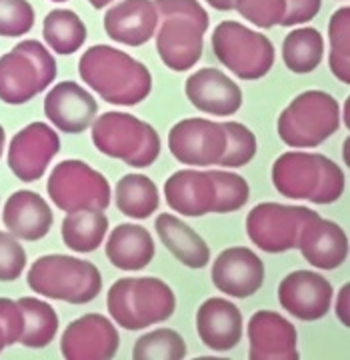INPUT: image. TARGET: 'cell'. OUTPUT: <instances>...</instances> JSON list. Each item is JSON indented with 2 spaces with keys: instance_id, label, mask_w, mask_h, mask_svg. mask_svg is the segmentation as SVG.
Instances as JSON below:
<instances>
[{
  "instance_id": "obj_1",
  "label": "cell",
  "mask_w": 350,
  "mask_h": 360,
  "mask_svg": "<svg viewBox=\"0 0 350 360\" xmlns=\"http://www.w3.org/2000/svg\"><path fill=\"white\" fill-rule=\"evenodd\" d=\"M78 75L108 104L136 106L148 98L153 75L148 68L124 51L96 44L80 56Z\"/></svg>"
},
{
  "instance_id": "obj_2",
  "label": "cell",
  "mask_w": 350,
  "mask_h": 360,
  "mask_svg": "<svg viewBox=\"0 0 350 360\" xmlns=\"http://www.w3.org/2000/svg\"><path fill=\"white\" fill-rule=\"evenodd\" d=\"M158 13L156 51L174 72L195 68L202 56L208 13L196 0H153Z\"/></svg>"
},
{
  "instance_id": "obj_3",
  "label": "cell",
  "mask_w": 350,
  "mask_h": 360,
  "mask_svg": "<svg viewBox=\"0 0 350 360\" xmlns=\"http://www.w3.org/2000/svg\"><path fill=\"white\" fill-rule=\"evenodd\" d=\"M273 184L290 200L335 205L346 188L342 168L318 153H285L273 165Z\"/></svg>"
},
{
  "instance_id": "obj_4",
  "label": "cell",
  "mask_w": 350,
  "mask_h": 360,
  "mask_svg": "<svg viewBox=\"0 0 350 360\" xmlns=\"http://www.w3.org/2000/svg\"><path fill=\"white\" fill-rule=\"evenodd\" d=\"M106 309L120 328L143 330L169 321L176 310V296L155 276L120 278L108 290Z\"/></svg>"
},
{
  "instance_id": "obj_5",
  "label": "cell",
  "mask_w": 350,
  "mask_h": 360,
  "mask_svg": "<svg viewBox=\"0 0 350 360\" xmlns=\"http://www.w3.org/2000/svg\"><path fill=\"white\" fill-rule=\"evenodd\" d=\"M26 281L32 292L68 304L92 302L103 290V276L89 260L68 255H46L34 260Z\"/></svg>"
},
{
  "instance_id": "obj_6",
  "label": "cell",
  "mask_w": 350,
  "mask_h": 360,
  "mask_svg": "<svg viewBox=\"0 0 350 360\" xmlns=\"http://www.w3.org/2000/svg\"><path fill=\"white\" fill-rule=\"evenodd\" d=\"M94 146L130 168L155 165L160 155V136L150 124L127 112H104L91 124Z\"/></svg>"
},
{
  "instance_id": "obj_7",
  "label": "cell",
  "mask_w": 350,
  "mask_h": 360,
  "mask_svg": "<svg viewBox=\"0 0 350 360\" xmlns=\"http://www.w3.org/2000/svg\"><path fill=\"white\" fill-rule=\"evenodd\" d=\"M340 129V104L325 90L300 92L278 116L276 130L290 148H316Z\"/></svg>"
},
{
  "instance_id": "obj_8",
  "label": "cell",
  "mask_w": 350,
  "mask_h": 360,
  "mask_svg": "<svg viewBox=\"0 0 350 360\" xmlns=\"http://www.w3.org/2000/svg\"><path fill=\"white\" fill-rule=\"evenodd\" d=\"M58 75L56 60L39 40H22L0 56V101L4 104L30 103L46 90Z\"/></svg>"
},
{
  "instance_id": "obj_9",
  "label": "cell",
  "mask_w": 350,
  "mask_h": 360,
  "mask_svg": "<svg viewBox=\"0 0 350 360\" xmlns=\"http://www.w3.org/2000/svg\"><path fill=\"white\" fill-rule=\"evenodd\" d=\"M212 52L221 65L242 80L266 77L274 65L271 39L236 20H222L216 25L212 30Z\"/></svg>"
},
{
  "instance_id": "obj_10",
  "label": "cell",
  "mask_w": 350,
  "mask_h": 360,
  "mask_svg": "<svg viewBox=\"0 0 350 360\" xmlns=\"http://www.w3.org/2000/svg\"><path fill=\"white\" fill-rule=\"evenodd\" d=\"M46 191L54 206L65 212L106 210L112 198L106 176L74 158L63 160L52 168Z\"/></svg>"
},
{
  "instance_id": "obj_11",
  "label": "cell",
  "mask_w": 350,
  "mask_h": 360,
  "mask_svg": "<svg viewBox=\"0 0 350 360\" xmlns=\"http://www.w3.org/2000/svg\"><path fill=\"white\" fill-rule=\"evenodd\" d=\"M309 214L311 208L306 206L260 202L248 212V238L264 252L271 255L288 252L297 248L300 226Z\"/></svg>"
},
{
  "instance_id": "obj_12",
  "label": "cell",
  "mask_w": 350,
  "mask_h": 360,
  "mask_svg": "<svg viewBox=\"0 0 350 360\" xmlns=\"http://www.w3.org/2000/svg\"><path fill=\"white\" fill-rule=\"evenodd\" d=\"M224 146L226 136L222 124L207 118H184L169 132V150L186 167L219 165Z\"/></svg>"
},
{
  "instance_id": "obj_13",
  "label": "cell",
  "mask_w": 350,
  "mask_h": 360,
  "mask_svg": "<svg viewBox=\"0 0 350 360\" xmlns=\"http://www.w3.org/2000/svg\"><path fill=\"white\" fill-rule=\"evenodd\" d=\"M60 153V136L46 122H30L11 141L6 162L13 174L22 182L44 176L51 160Z\"/></svg>"
},
{
  "instance_id": "obj_14",
  "label": "cell",
  "mask_w": 350,
  "mask_h": 360,
  "mask_svg": "<svg viewBox=\"0 0 350 360\" xmlns=\"http://www.w3.org/2000/svg\"><path fill=\"white\" fill-rule=\"evenodd\" d=\"M120 348L117 326L103 314H84L72 321L60 338V352L68 360H110Z\"/></svg>"
},
{
  "instance_id": "obj_15",
  "label": "cell",
  "mask_w": 350,
  "mask_h": 360,
  "mask_svg": "<svg viewBox=\"0 0 350 360\" xmlns=\"http://www.w3.org/2000/svg\"><path fill=\"white\" fill-rule=\"evenodd\" d=\"M278 302L294 319L304 322L326 316L332 304L335 288L323 274L312 270H294L278 284Z\"/></svg>"
},
{
  "instance_id": "obj_16",
  "label": "cell",
  "mask_w": 350,
  "mask_h": 360,
  "mask_svg": "<svg viewBox=\"0 0 350 360\" xmlns=\"http://www.w3.org/2000/svg\"><path fill=\"white\" fill-rule=\"evenodd\" d=\"M210 278L222 295L250 298L264 284V262L250 248L231 246L216 257L210 270Z\"/></svg>"
},
{
  "instance_id": "obj_17",
  "label": "cell",
  "mask_w": 350,
  "mask_h": 360,
  "mask_svg": "<svg viewBox=\"0 0 350 360\" xmlns=\"http://www.w3.org/2000/svg\"><path fill=\"white\" fill-rule=\"evenodd\" d=\"M297 248L314 269L335 270L349 257V236L344 229L311 210L299 232Z\"/></svg>"
},
{
  "instance_id": "obj_18",
  "label": "cell",
  "mask_w": 350,
  "mask_h": 360,
  "mask_svg": "<svg viewBox=\"0 0 350 360\" xmlns=\"http://www.w3.org/2000/svg\"><path fill=\"white\" fill-rule=\"evenodd\" d=\"M250 360H297L299 335L290 321L274 310H259L248 321Z\"/></svg>"
},
{
  "instance_id": "obj_19",
  "label": "cell",
  "mask_w": 350,
  "mask_h": 360,
  "mask_svg": "<svg viewBox=\"0 0 350 360\" xmlns=\"http://www.w3.org/2000/svg\"><path fill=\"white\" fill-rule=\"evenodd\" d=\"M44 115L65 134H80L91 129L98 115V104L84 86L74 80H65L52 86L44 98Z\"/></svg>"
},
{
  "instance_id": "obj_20",
  "label": "cell",
  "mask_w": 350,
  "mask_h": 360,
  "mask_svg": "<svg viewBox=\"0 0 350 360\" xmlns=\"http://www.w3.org/2000/svg\"><path fill=\"white\" fill-rule=\"evenodd\" d=\"M186 98L212 116H233L242 106V90L219 68H200L186 78Z\"/></svg>"
},
{
  "instance_id": "obj_21",
  "label": "cell",
  "mask_w": 350,
  "mask_h": 360,
  "mask_svg": "<svg viewBox=\"0 0 350 360\" xmlns=\"http://www.w3.org/2000/svg\"><path fill=\"white\" fill-rule=\"evenodd\" d=\"M196 333L207 348L228 352L240 345L242 312L228 298H207L196 312Z\"/></svg>"
},
{
  "instance_id": "obj_22",
  "label": "cell",
  "mask_w": 350,
  "mask_h": 360,
  "mask_svg": "<svg viewBox=\"0 0 350 360\" xmlns=\"http://www.w3.org/2000/svg\"><path fill=\"white\" fill-rule=\"evenodd\" d=\"M164 200L181 217L200 219L212 212L216 186L208 170L184 168L170 174L164 182Z\"/></svg>"
},
{
  "instance_id": "obj_23",
  "label": "cell",
  "mask_w": 350,
  "mask_h": 360,
  "mask_svg": "<svg viewBox=\"0 0 350 360\" xmlns=\"http://www.w3.org/2000/svg\"><path fill=\"white\" fill-rule=\"evenodd\" d=\"M158 13L153 0H120L104 14L108 39L127 46H143L155 37Z\"/></svg>"
},
{
  "instance_id": "obj_24",
  "label": "cell",
  "mask_w": 350,
  "mask_h": 360,
  "mask_svg": "<svg viewBox=\"0 0 350 360\" xmlns=\"http://www.w3.org/2000/svg\"><path fill=\"white\" fill-rule=\"evenodd\" d=\"M2 222L13 236L28 243L42 240L54 224L48 202L32 191H16L8 196L2 210Z\"/></svg>"
},
{
  "instance_id": "obj_25",
  "label": "cell",
  "mask_w": 350,
  "mask_h": 360,
  "mask_svg": "<svg viewBox=\"0 0 350 360\" xmlns=\"http://www.w3.org/2000/svg\"><path fill=\"white\" fill-rule=\"evenodd\" d=\"M104 250H106V258L112 262V266H117L118 270L134 272V270L146 269L153 262L156 246L155 238L144 226L124 222L110 232Z\"/></svg>"
},
{
  "instance_id": "obj_26",
  "label": "cell",
  "mask_w": 350,
  "mask_h": 360,
  "mask_svg": "<svg viewBox=\"0 0 350 360\" xmlns=\"http://www.w3.org/2000/svg\"><path fill=\"white\" fill-rule=\"evenodd\" d=\"M155 229L160 243L181 264L188 269H205L210 262L207 240L179 217L160 214L156 217Z\"/></svg>"
},
{
  "instance_id": "obj_27",
  "label": "cell",
  "mask_w": 350,
  "mask_h": 360,
  "mask_svg": "<svg viewBox=\"0 0 350 360\" xmlns=\"http://www.w3.org/2000/svg\"><path fill=\"white\" fill-rule=\"evenodd\" d=\"M117 208L129 219L144 220L153 217L160 205V194L155 180L141 172H130L117 182Z\"/></svg>"
},
{
  "instance_id": "obj_28",
  "label": "cell",
  "mask_w": 350,
  "mask_h": 360,
  "mask_svg": "<svg viewBox=\"0 0 350 360\" xmlns=\"http://www.w3.org/2000/svg\"><path fill=\"white\" fill-rule=\"evenodd\" d=\"M325 58V39L312 26L292 28L283 42V60L294 75L314 72Z\"/></svg>"
},
{
  "instance_id": "obj_29",
  "label": "cell",
  "mask_w": 350,
  "mask_h": 360,
  "mask_svg": "<svg viewBox=\"0 0 350 360\" xmlns=\"http://www.w3.org/2000/svg\"><path fill=\"white\" fill-rule=\"evenodd\" d=\"M89 37L86 25L74 11L68 8H54L44 16L42 22V39L56 54H74L78 52Z\"/></svg>"
},
{
  "instance_id": "obj_30",
  "label": "cell",
  "mask_w": 350,
  "mask_h": 360,
  "mask_svg": "<svg viewBox=\"0 0 350 360\" xmlns=\"http://www.w3.org/2000/svg\"><path fill=\"white\" fill-rule=\"evenodd\" d=\"M63 240L74 252H94L108 232V217L104 210L66 212L63 220Z\"/></svg>"
},
{
  "instance_id": "obj_31",
  "label": "cell",
  "mask_w": 350,
  "mask_h": 360,
  "mask_svg": "<svg viewBox=\"0 0 350 360\" xmlns=\"http://www.w3.org/2000/svg\"><path fill=\"white\" fill-rule=\"evenodd\" d=\"M25 314V330L20 335V345L26 348H44L54 340L58 333V314L48 302L25 296L16 300Z\"/></svg>"
},
{
  "instance_id": "obj_32",
  "label": "cell",
  "mask_w": 350,
  "mask_h": 360,
  "mask_svg": "<svg viewBox=\"0 0 350 360\" xmlns=\"http://www.w3.org/2000/svg\"><path fill=\"white\" fill-rule=\"evenodd\" d=\"M328 40H330V54L328 66L330 72L342 84L350 82V6L338 8L330 16L328 22Z\"/></svg>"
},
{
  "instance_id": "obj_33",
  "label": "cell",
  "mask_w": 350,
  "mask_h": 360,
  "mask_svg": "<svg viewBox=\"0 0 350 360\" xmlns=\"http://www.w3.org/2000/svg\"><path fill=\"white\" fill-rule=\"evenodd\" d=\"M132 356L136 360H181L186 356V342L172 328H156L136 340Z\"/></svg>"
},
{
  "instance_id": "obj_34",
  "label": "cell",
  "mask_w": 350,
  "mask_h": 360,
  "mask_svg": "<svg viewBox=\"0 0 350 360\" xmlns=\"http://www.w3.org/2000/svg\"><path fill=\"white\" fill-rule=\"evenodd\" d=\"M224 129V136H226V146L222 153L219 165L222 168H240L247 167L248 162L257 156V136L250 129H247L240 122H233L226 120L221 122Z\"/></svg>"
},
{
  "instance_id": "obj_35",
  "label": "cell",
  "mask_w": 350,
  "mask_h": 360,
  "mask_svg": "<svg viewBox=\"0 0 350 360\" xmlns=\"http://www.w3.org/2000/svg\"><path fill=\"white\" fill-rule=\"evenodd\" d=\"M208 174L212 176L214 186H216V202H214L212 212L216 214L236 212L247 205L250 186L245 176L231 170H208Z\"/></svg>"
},
{
  "instance_id": "obj_36",
  "label": "cell",
  "mask_w": 350,
  "mask_h": 360,
  "mask_svg": "<svg viewBox=\"0 0 350 360\" xmlns=\"http://www.w3.org/2000/svg\"><path fill=\"white\" fill-rule=\"evenodd\" d=\"M34 26V8L28 0H0V37L20 39Z\"/></svg>"
},
{
  "instance_id": "obj_37",
  "label": "cell",
  "mask_w": 350,
  "mask_h": 360,
  "mask_svg": "<svg viewBox=\"0 0 350 360\" xmlns=\"http://www.w3.org/2000/svg\"><path fill=\"white\" fill-rule=\"evenodd\" d=\"M234 11L250 25L273 28L283 22L286 0H234Z\"/></svg>"
},
{
  "instance_id": "obj_38",
  "label": "cell",
  "mask_w": 350,
  "mask_h": 360,
  "mask_svg": "<svg viewBox=\"0 0 350 360\" xmlns=\"http://www.w3.org/2000/svg\"><path fill=\"white\" fill-rule=\"evenodd\" d=\"M26 269V250L11 232L0 231V283H14Z\"/></svg>"
},
{
  "instance_id": "obj_39",
  "label": "cell",
  "mask_w": 350,
  "mask_h": 360,
  "mask_svg": "<svg viewBox=\"0 0 350 360\" xmlns=\"http://www.w3.org/2000/svg\"><path fill=\"white\" fill-rule=\"evenodd\" d=\"M0 324L6 333L8 347L16 345L20 340V335L25 330V314L18 307V302L13 298L0 296Z\"/></svg>"
},
{
  "instance_id": "obj_40",
  "label": "cell",
  "mask_w": 350,
  "mask_h": 360,
  "mask_svg": "<svg viewBox=\"0 0 350 360\" xmlns=\"http://www.w3.org/2000/svg\"><path fill=\"white\" fill-rule=\"evenodd\" d=\"M323 0H286V11L280 26H299L311 22L320 13Z\"/></svg>"
},
{
  "instance_id": "obj_41",
  "label": "cell",
  "mask_w": 350,
  "mask_h": 360,
  "mask_svg": "<svg viewBox=\"0 0 350 360\" xmlns=\"http://www.w3.org/2000/svg\"><path fill=\"white\" fill-rule=\"evenodd\" d=\"M337 319L344 326L350 324V284H342L337 298Z\"/></svg>"
},
{
  "instance_id": "obj_42",
  "label": "cell",
  "mask_w": 350,
  "mask_h": 360,
  "mask_svg": "<svg viewBox=\"0 0 350 360\" xmlns=\"http://www.w3.org/2000/svg\"><path fill=\"white\" fill-rule=\"evenodd\" d=\"M208 6H212L219 13H231L234 11V0H207Z\"/></svg>"
},
{
  "instance_id": "obj_43",
  "label": "cell",
  "mask_w": 350,
  "mask_h": 360,
  "mask_svg": "<svg viewBox=\"0 0 350 360\" xmlns=\"http://www.w3.org/2000/svg\"><path fill=\"white\" fill-rule=\"evenodd\" d=\"M91 2L92 8H96V11H101V8H106L108 4H112L115 0H89Z\"/></svg>"
},
{
  "instance_id": "obj_44",
  "label": "cell",
  "mask_w": 350,
  "mask_h": 360,
  "mask_svg": "<svg viewBox=\"0 0 350 360\" xmlns=\"http://www.w3.org/2000/svg\"><path fill=\"white\" fill-rule=\"evenodd\" d=\"M8 347V340H6V333H4V328H2V324H0V352L4 350V348Z\"/></svg>"
},
{
  "instance_id": "obj_45",
  "label": "cell",
  "mask_w": 350,
  "mask_h": 360,
  "mask_svg": "<svg viewBox=\"0 0 350 360\" xmlns=\"http://www.w3.org/2000/svg\"><path fill=\"white\" fill-rule=\"evenodd\" d=\"M4 129H2V124H0V158H2V153H4Z\"/></svg>"
},
{
  "instance_id": "obj_46",
  "label": "cell",
  "mask_w": 350,
  "mask_h": 360,
  "mask_svg": "<svg viewBox=\"0 0 350 360\" xmlns=\"http://www.w3.org/2000/svg\"><path fill=\"white\" fill-rule=\"evenodd\" d=\"M52 2H66V0H52Z\"/></svg>"
}]
</instances>
